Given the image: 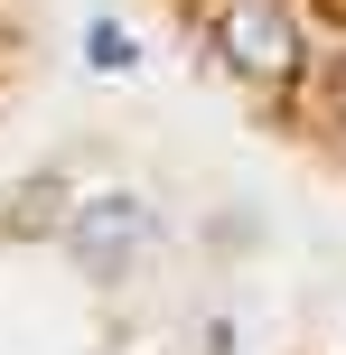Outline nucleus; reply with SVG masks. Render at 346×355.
<instances>
[{
	"mask_svg": "<svg viewBox=\"0 0 346 355\" xmlns=\"http://www.w3.org/2000/svg\"><path fill=\"white\" fill-rule=\"evenodd\" d=\"M216 56L253 85H291L300 75V19L281 0H225L216 10Z\"/></svg>",
	"mask_w": 346,
	"mask_h": 355,
	"instance_id": "nucleus-1",
	"label": "nucleus"
},
{
	"mask_svg": "<svg viewBox=\"0 0 346 355\" xmlns=\"http://www.w3.org/2000/svg\"><path fill=\"white\" fill-rule=\"evenodd\" d=\"M150 225H159V215H150L141 196H85L75 225H66V243L85 252V262H122L131 243H150Z\"/></svg>",
	"mask_w": 346,
	"mask_h": 355,
	"instance_id": "nucleus-2",
	"label": "nucleus"
},
{
	"mask_svg": "<svg viewBox=\"0 0 346 355\" xmlns=\"http://www.w3.org/2000/svg\"><path fill=\"white\" fill-rule=\"evenodd\" d=\"M94 66H131V37L112 28V19H94Z\"/></svg>",
	"mask_w": 346,
	"mask_h": 355,
	"instance_id": "nucleus-3",
	"label": "nucleus"
},
{
	"mask_svg": "<svg viewBox=\"0 0 346 355\" xmlns=\"http://www.w3.org/2000/svg\"><path fill=\"white\" fill-rule=\"evenodd\" d=\"M328 112H337V131H346V66L328 75Z\"/></svg>",
	"mask_w": 346,
	"mask_h": 355,
	"instance_id": "nucleus-4",
	"label": "nucleus"
}]
</instances>
